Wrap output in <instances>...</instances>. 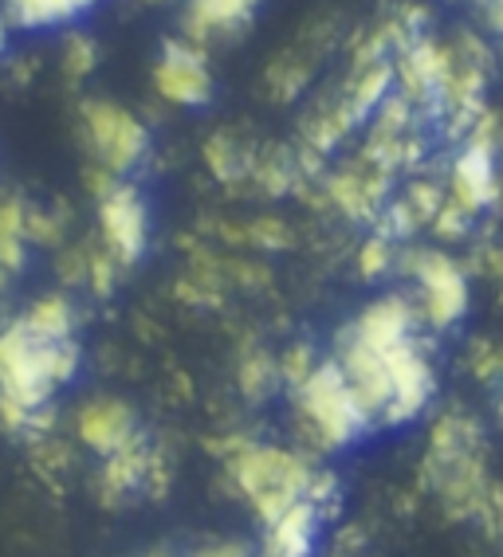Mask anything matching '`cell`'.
<instances>
[{
    "label": "cell",
    "mask_w": 503,
    "mask_h": 557,
    "mask_svg": "<svg viewBox=\"0 0 503 557\" xmlns=\"http://www.w3.org/2000/svg\"><path fill=\"white\" fill-rule=\"evenodd\" d=\"M24 216H28V205L21 197H9L0 193V268L4 271H24L28 263V232H24Z\"/></svg>",
    "instance_id": "cell-20"
},
{
    "label": "cell",
    "mask_w": 503,
    "mask_h": 557,
    "mask_svg": "<svg viewBox=\"0 0 503 557\" xmlns=\"http://www.w3.org/2000/svg\"><path fill=\"white\" fill-rule=\"evenodd\" d=\"M146 468H150V444H146L142 432H134L122 448H114L111 456H102V475H99L102 503H107V507H119L134 491H142Z\"/></svg>",
    "instance_id": "cell-14"
},
{
    "label": "cell",
    "mask_w": 503,
    "mask_h": 557,
    "mask_svg": "<svg viewBox=\"0 0 503 557\" xmlns=\"http://www.w3.org/2000/svg\"><path fill=\"white\" fill-rule=\"evenodd\" d=\"M83 349L75 338H40L21 314L0 326V397L40 408L51 393L79 373Z\"/></svg>",
    "instance_id": "cell-1"
},
{
    "label": "cell",
    "mask_w": 503,
    "mask_h": 557,
    "mask_svg": "<svg viewBox=\"0 0 503 557\" xmlns=\"http://www.w3.org/2000/svg\"><path fill=\"white\" fill-rule=\"evenodd\" d=\"M319 534V507L311 498H299L268 527L260 557H311Z\"/></svg>",
    "instance_id": "cell-15"
},
{
    "label": "cell",
    "mask_w": 503,
    "mask_h": 557,
    "mask_svg": "<svg viewBox=\"0 0 503 557\" xmlns=\"http://www.w3.org/2000/svg\"><path fill=\"white\" fill-rule=\"evenodd\" d=\"M295 412H299V429L303 436L311 440V448L331 451L343 448L351 440H358L366 429L363 412L354 408L351 393H346V381L334 366V358L319 361L311 369V377L303 381L299 388H292Z\"/></svg>",
    "instance_id": "cell-3"
},
{
    "label": "cell",
    "mask_w": 503,
    "mask_h": 557,
    "mask_svg": "<svg viewBox=\"0 0 503 557\" xmlns=\"http://www.w3.org/2000/svg\"><path fill=\"white\" fill-rule=\"evenodd\" d=\"M119 263L102 244H87V283H91L95 295H111L114 283H119Z\"/></svg>",
    "instance_id": "cell-27"
},
{
    "label": "cell",
    "mask_w": 503,
    "mask_h": 557,
    "mask_svg": "<svg viewBox=\"0 0 503 557\" xmlns=\"http://www.w3.org/2000/svg\"><path fill=\"white\" fill-rule=\"evenodd\" d=\"M193 557H256L244 542H212V546L197 549Z\"/></svg>",
    "instance_id": "cell-32"
},
{
    "label": "cell",
    "mask_w": 503,
    "mask_h": 557,
    "mask_svg": "<svg viewBox=\"0 0 503 557\" xmlns=\"http://www.w3.org/2000/svg\"><path fill=\"white\" fill-rule=\"evenodd\" d=\"M154 557H170V554H154Z\"/></svg>",
    "instance_id": "cell-36"
},
{
    "label": "cell",
    "mask_w": 503,
    "mask_h": 557,
    "mask_svg": "<svg viewBox=\"0 0 503 557\" xmlns=\"http://www.w3.org/2000/svg\"><path fill=\"white\" fill-rule=\"evenodd\" d=\"M9 283H12V271H4V268H0V295H4V290H9Z\"/></svg>",
    "instance_id": "cell-34"
},
{
    "label": "cell",
    "mask_w": 503,
    "mask_h": 557,
    "mask_svg": "<svg viewBox=\"0 0 503 557\" xmlns=\"http://www.w3.org/2000/svg\"><path fill=\"white\" fill-rule=\"evenodd\" d=\"M256 9H260V0H185V40L197 44V48L232 40V36H241L248 28Z\"/></svg>",
    "instance_id": "cell-11"
},
{
    "label": "cell",
    "mask_w": 503,
    "mask_h": 557,
    "mask_svg": "<svg viewBox=\"0 0 503 557\" xmlns=\"http://www.w3.org/2000/svg\"><path fill=\"white\" fill-rule=\"evenodd\" d=\"M95 67H99V48H95V40L71 32L68 40H63V75H68L71 83H79V79H87Z\"/></svg>",
    "instance_id": "cell-24"
},
{
    "label": "cell",
    "mask_w": 503,
    "mask_h": 557,
    "mask_svg": "<svg viewBox=\"0 0 503 557\" xmlns=\"http://www.w3.org/2000/svg\"><path fill=\"white\" fill-rule=\"evenodd\" d=\"M334 366L343 373L346 393H351L354 408L363 412L366 429H378L382 424V412L393 400V381L390 369H385L382 354L354 338L351 326L339 334V346H334Z\"/></svg>",
    "instance_id": "cell-8"
},
{
    "label": "cell",
    "mask_w": 503,
    "mask_h": 557,
    "mask_svg": "<svg viewBox=\"0 0 503 557\" xmlns=\"http://www.w3.org/2000/svg\"><path fill=\"white\" fill-rule=\"evenodd\" d=\"M393 244L390 239H382V236H370L363 244V251H358V275L363 278H382L385 271L393 268Z\"/></svg>",
    "instance_id": "cell-29"
},
{
    "label": "cell",
    "mask_w": 503,
    "mask_h": 557,
    "mask_svg": "<svg viewBox=\"0 0 503 557\" xmlns=\"http://www.w3.org/2000/svg\"><path fill=\"white\" fill-rule=\"evenodd\" d=\"M402 200L409 205V212L417 216V224H429V220L437 216V209L444 205V185L433 177H417L409 189H405Z\"/></svg>",
    "instance_id": "cell-26"
},
{
    "label": "cell",
    "mask_w": 503,
    "mask_h": 557,
    "mask_svg": "<svg viewBox=\"0 0 503 557\" xmlns=\"http://www.w3.org/2000/svg\"><path fill=\"white\" fill-rule=\"evenodd\" d=\"M311 471L315 468L299 451L275 448V444H248L244 451L229 456L232 491L248 498L263 527H272L283 510L292 507V503H299Z\"/></svg>",
    "instance_id": "cell-2"
},
{
    "label": "cell",
    "mask_w": 503,
    "mask_h": 557,
    "mask_svg": "<svg viewBox=\"0 0 503 557\" xmlns=\"http://www.w3.org/2000/svg\"><path fill=\"white\" fill-rule=\"evenodd\" d=\"M311 83V63L307 60H280L268 71V87H272L275 102H292L303 95V87Z\"/></svg>",
    "instance_id": "cell-23"
},
{
    "label": "cell",
    "mask_w": 503,
    "mask_h": 557,
    "mask_svg": "<svg viewBox=\"0 0 503 557\" xmlns=\"http://www.w3.org/2000/svg\"><path fill=\"white\" fill-rule=\"evenodd\" d=\"M9 28H12V24H9V16H4V12H0V51L9 48Z\"/></svg>",
    "instance_id": "cell-33"
},
{
    "label": "cell",
    "mask_w": 503,
    "mask_h": 557,
    "mask_svg": "<svg viewBox=\"0 0 503 557\" xmlns=\"http://www.w3.org/2000/svg\"><path fill=\"white\" fill-rule=\"evenodd\" d=\"M495 189H500V177H495V146L464 138L461 153L449 165V193L444 197L453 200V205H461L468 216H480L488 205H495Z\"/></svg>",
    "instance_id": "cell-10"
},
{
    "label": "cell",
    "mask_w": 503,
    "mask_h": 557,
    "mask_svg": "<svg viewBox=\"0 0 503 557\" xmlns=\"http://www.w3.org/2000/svg\"><path fill=\"white\" fill-rule=\"evenodd\" d=\"M473 220L476 216H468L461 205H453V200L444 197V205L437 209V216L429 220V224H433V232L441 239H464V236H468V228H473Z\"/></svg>",
    "instance_id": "cell-30"
},
{
    "label": "cell",
    "mask_w": 503,
    "mask_h": 557,
    "mask_svg": "<svg viewBox=\"0 0 503 557\" xmlns=\"http://www.w3.org/2000/svg\"><path fill=\"white\" fill-rule=\"evenodd\" d=\"M236 381H241L244 400L260 405V400H268L275 388H280V366H275V358L268 354V349H252L248 358L241 361Z\"/></svg>",
    "instance_id": "cell-22"
},
{
    "label": "cell",
    "mask_w": 503,
    "mask_h": 557,
    "mask_svg": "<svg viewBox=\"0 0 503 557\" xmlns=\"http://www.w3.org/2000/svg\"><path fill=\"white\" fill-rule=\"evenodd\" d=\"M87 185L99 197V244L114 256L119 268H134L150 244V212L146 200L131 181L111 177L107 170L91 165Z\"/></svg>",
    "instance_id": "cell-4"
},
{
    "label": "cell",
    "mask_w": 503,
    "mask_h": 557,
    "mask_svg": "<svg viewBox=\"0 0 503 557\" xmlns=\"http://www.w3.org/2000/svg\"><path fill=\"white\" fill-rule=\"evenodd\" d=\"M393 259L417 283V314L433 330L456 326L468 314V275L453 256L433 248H405Z\"/></svg>",
    "instance_id": "cell-5"
},
{
    "label": "cell",
    "mask_w": 503,
    "mask_h": 557,
    "mask_svg": "<svg viewBox=\"0 0 503 557\" xmlns=\"http://www.w3.org/2000/svg\"><path fill=\"white\" fill-rule=\"evenodd\" d=\"M252 146H244L232 129H217L209 141H205V161H209V170L217 181L224 185H236V181H248L252 170Z\"/></svg>",
    "instance_id": "cell-21"
},
{
    "label": "cell",
    "mask_w": 503,
    "mask_h": 557,
    "mask_svg": "<svg viewBox=\"0 0 503 557\" xmlns=\"http://www.w3.org/2000/svg\"><path fill=\"white\" fill-rule=\"evenodd\" d=\"M425 349L429 346H425L417 334H409V338L397 342V346L382 349V361H385V369H390V381H393V400L382 412L385 429L409 424V420L421 417L425 405L433 400L437 373H433V366H429V354H425Z\"/></svg>",
    "instance_id": "cell-7"
},
{
    "label": "cell",
    "mask_w": 503,
    "mask_h": 557,
    "mask_svg": "<svg viewBox=\"0 0 503 557\" xmlns=\"http://www.w3.org/2000/svg\"><path fill=\"white\" fill-rule=\"evenodd\" d=\"M322 197H327V205H331L334 212H343L346 220H358V224H373V216H378V209H382V205L370 197V189H366L358 161H351L346 170L327 177Z\"/></svg>",
    "instance_id": "cell-17"
},
{
    "label": "cell",
    "mask_w": 503,
    "mask_h": 557,
    "mask_svg": "<svg viewBox=\"0 0 503 557\" xmlns=\"http://www.w3.org/2000/svg\"><path fill=\"white\" fill-rule=\"evenodd\" d=\"M146 4H170V0H146Z\"/></svg>",
    "instance_id": "cell-35"
},
{
    "label": "cell",
    "mask_w": 503,
    "mask_h": 557,
    "mask_svg": "<svg viewBox=\"0 0 503 557\" xmlns=\"http://www.w3.org/2000/svg\"><path fill=\"white\" fill-rule=\"evenodd\" d=\"M75 432L91 451L111 456L114 448H122L126 440L138 432V417L134 408L119 397H95L75 412Z\"/></svg>",
    "instance_id": "cell-13"
},
{
    "label": "cell",
    "mask_w": 503,
    "mask_h": 557,
    "mask_svg": "<svg viewBox=\"0 0 503 557\" xmlns=\"http://www.w3.org/2000/svg\"><path fill=\"white\" fill-rule=\"evenodd\" d=\"M275 366H280V385L299 388L303 381L311 377V369L319 366V358H315L311 342H295V346H287L280 358H275Z\"/></svg>",
    "instance_id": "cell-25"
},
{
    "label": "cell",
    "mask_w": 503,
    "mask_h": 557,
    "mask_svg": "<svg viewBox=\"0 0 503 557\" xmlns=\"http://www.w3.org/2000/svg\"><path fill=\"white\" fill-rule=\"evenodd\" d=\"M83 134H87V150L95 165L107 170L111 177H126L138 170L146 153H150V129L138 114L111 99H83Z\"/></svg>",
    "instance_id": "cell-6"
},
{
    "label": "cell",
    "mask_w": 503,
    "mask_h": 557,
    "mask_svg": "<svg viewBox=\"0 0 503 557\" xmlns=\"http://www.w3.org/2000/svg\"><path fill=\"white\" fill-rule=\"evenodd\" d=\"M390 90H393V60L382 55V60H370V63H354L351 79L343 83L339 95H343L346 110H351L354 126H363L373 114V107H378Z\"/></svg>",
    "instance_id": "cell-16"
},
{
    "label": "cell",
    "mask_w": 503,
    "mask_h": 557,
    "mask_svg": "<svg viewBox=\"0 0 503 557\" xmlns=\"http://www.w3.org/2000/svg\"><path fill=\"white\" fill-rule=\"evenodd\" d=\"M154 90L173 107H209L212 71L205 63V48L189 40H170L154 63Z\"/></svg>",
    "instance_id": "cell-9"
},
{
    "label": "cell",
    "mask_w": 503,
    "mask_h": 557,
    "mask_svg": "<svg viewBox=\"0 0 503 557\" xmlns=\"http://www.w3.org/2000/svg\"><path fill=\"white\" fill-rule=\"evenodd\" d=\"M21 322L28 330H36L40 338H75V326H79V310L68 295L51 290V295H40L28 310L21 314Z\"/></svg>",
    "instance_id": "cell-19"
},
{
    "label": "cell",
    "mask_w": 503,
    "mask_h": 557,
    "mask_svg": "<svg viewBox=\"0 0 503 557\" xmlns=\"http://www.w3.org/2000/svg\"><path fill=\"white\" fill-rule=\"evenodd\" d=\"M244 239L248 244H256V248L263 251H283V248H292V228L283 224V220L275 216H260V220H252L248 228H244Z\"/></svg>",
    "instance_id": "cell-28"
},
{
    "label": "cell",
    "mask_w": 503,
    "mask_h": 557,
    "mask_svg": "<svg viewBox=\"0 0 503 557\" xmlns=\"http://www.w3.org/2000/svg\"><path fill=\"white\" fill-rule=\"evenodd\" d=\"M95 0H4V16H9L12 28H56V24H68L83 12H91Z\"/></svg>",
    "instance_id": "cell-18"
},
{
    "label": "cell",
    "mask_w": 503,
    "mask_h": 557,
    "mask_svg": "<svg viewBox=\"0 0 503 557\" xmlns=\"http://www.w3.org/2000/svg\"><path fill=\"white\" fill-rule=\"evenodd\" d=\"M417 302L409 299V295H385V299H373L370 307L358 314V319L351 322V334L363 346L370 349H390L397 346V342H405L409 334H417Z\"/></svg>",
    "instance_id": "cell-12"
},
{
    "label": "cell",
    "mask_w": 503,
    "mask_h": 557,
    "mask_svg": "<svg viewBox=\"0 0 503 557\" xmlns=\"http://www.w3.org/2000/svg\"><path fill=\"white\" fill-rule=\"evenodd\" d=\"M473 373L480 381H495L503 373V349H488L480 342V346H473Z\"/></svg>",
    "instance_id": "cell-31"
}]
</instances>
